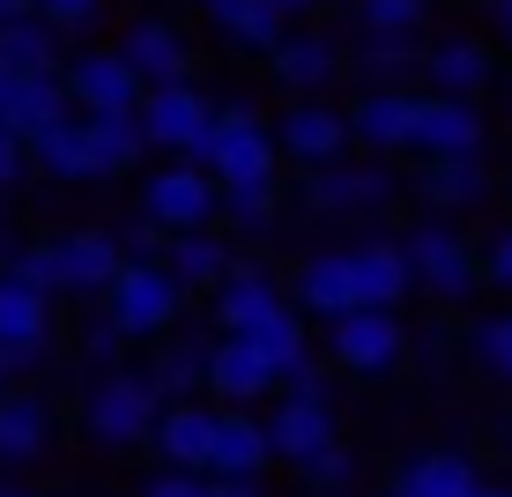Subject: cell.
Here are the masks:
<instances>
[{"instance_id":"obj_1","label":"cell","mask_w":512,"mask_h":497,"mask_svg":"<svg viewBox=\"0 0 512 497\" xmlns=\"http://www.w3.org/2000/svg\"><path fill=\"white\" fill-rule=\"evenodd\" d=\"M186 164H201L216 186H275L282 149H275L268 119H260L253 104H223V112L208 119V134L193 141V156H186Z\"/></svg>"},{"instance_id":"obj_2","label":"cell","mask_w":512,"mask_h":497,"mask_svg":"<svg viewBox=\"0 0 512 497\" xmlns=\"http://www.w3.org/2000/svg\"><path fill=\"white\" fill-rule=\"evenodd\" d=\"M401 260H409L416 290H431L438 305H468V297L483 290V253L461 238L453 216H423L409 238H401Z\"/></svg>"},{"instance_id":"obj_3","label":"cell","mask_w":512,"mask_h":497,"mask_svg":"<svg viewBox=\"0 0 512 497\" xmlns=\"http://www.w3.org/2000/svg\"><path fill=\"white\" fill-rule=\"evenodd\" d=\"M179 312H186V290L171 282L164 260H127L119 282L104 290V319H112L127 342H164V334L179 327Z\"/></svg>"},{"instance_id":"obj_4","label":"cell","mask_w":512,"mask_h":497,"mask_svg":"<svg viewBox=\"0 0 512 497\" xmlns=\"http://www.w3.org/2000/svg\"><path fill=\"white\" fill-rule=\"evenodd\" d=\"M82 431L97 438V446H149L156 431V394L141 371H97L90 394H82Z\"/></svg>"},{"instance_id":"obj_5","label":"cell","mask_w":512,"mask_h":497,"mask_svg":"<svg viewBox=\"0 0 512 497\" xmlns=\"http://www.w3.org/2000/svg\"><path fill=\"white\" fill-rule=\"evenodd\" d=\"M216 208H223V186L208 179L201 164H186V156L164 164V171H149V186H141V216L164 223L171 238H179V230H208Z\"/></svg>"},{"instance_id":"obj_6","label":"cell","mask_w":512,"mask_h":497,"mask_svg":"<svg viewBox=\"0 0 512 497\" xmlns=\"http://www.w3.org/2000/svg\"><path fill=\"white\" fill-rule=\"evenodd\" d=\"M60 82H67V104H75L82 119H134L141 112V82H134V67L119 60V45L112 52H75V60L60 67Z\"/></svg>"},{"instance_id":"obj_7","label":"cell","mask_w":512,"mask_h":497,"mask_svg":"<svg viewBox=\"0 0 512 497\" xmlns=\"http://www.w3.org/2000/svg\"><path fill=\"white\" fill-rule=\"evenodd\" d=\"M327 357L342 371H357V379H379V371H394L409 357V327L394 312H342V319H327Z\"/></svg>"},{"instance_id":"obj_8","label":"cell","mask_w":512,"mask_h":497,"mask_svg":"<svg viewBox=\"0 0 512 497\" xmlns=\"http://www.w3.org/2000/svg\"><path fill=\"white\" fill-rule=\"evenodd\" d=\"M208 119H216V104H208L193 82H171V90H141V112H134V127L149 149H164V156H193V141L208 134Z\"/></svg>"},{"instance_id":"obj_9","label":"cell","mask_w":512,"mask_h":497,"mask_svg":"<svg viewBox=\"0 0 512 497\" xmlns=\"http://www.w3.org/2000/svg\"><path fill=\"white\" fill-rule=\"evenodd\" d=\"M394 201V171L386 164H320L305 179V208L312 216H372Z\"/></svg>"},{"instance_id":"obj_10","label":"cell","mask_w":512,"mask_h":497,"mask_svg":"<svg viewBox=\"0 0 512 497\" xmlns=\"http://www.w3.org/2000/svg\"><path fill=\"white\" fill-rule=\"evenodd\" d=\"M119 60L134 67L141 90H171V82L193 75V52H186V30L164 23V15H149V23H134L127 38H119Z\"/></svg>"},{"instance_id":"obj_11","label":"cell","mask_w":512,"mask_h":497,"mask_svg":"<svg viewBox=\"0 0 512 497\" xmlns=\"http://www.w3.org/2000/svg\"><path fill=\"white\" fill-rule=\"evenodd\" d=\"M275 149L297 156V164H312V171H320V164H342V149H349V112H342V104H320V97L290 104V112H282Z\"/></svg>"},{"instance_id":"obj_12","label":"cell","mask_w":512,"mask_h":497,"mask_svg":"<svg viewBox=\"0 0 512 497\" xmlns=\"http://www.w3.org/2000/svg\"><path fill=\"white\" fill-rule=\"evenodd\" d=\"M416 112H423V90H364L349 104V141L394 156V149H416Z\"/></svg>"},{"instance_id":"obj_13","label":"cell","mask_w":512,"mask_h":497,"mask_svg":"<svg viewBox=\"0 0 512 497\" xmlns=\"http://www.w3.org/2000/svg\"><path fill=\"white\" fill-rule=\"evenodd\" d=\"M52 446V401L38 386H0V468H30Z\"/></svg>"},{"instance_id":"obj_14","label":"cell","mask_w":512,"mask_h":497,"mask_svg":"<svg viewBox=\"0 0 512 497\" xmlns=\"http://www.w3.org/2000/svg\"><path fill=\"white\" fill-rule=\"evenodd\" d=\"M149 446L164 453V468L201 475V468H208V446H216V408H208V401H171V408H156Z\"/></svg>"},{"instance_id":"obj_15","label":"cell","mask_w":512,"mask_h":497,"mask_svg":"<svg viewBox=\"0 0 512 497\" xmlns=\"http://www.w3.org/2000/svg\"><path fill=\"white\" fill-rule=\"evenodd\" d=\"M260 431H268V453L312 460L320 446H334V408H327V394H282L275 416H260Z\"/></svg>"},{"instance_id":"obj_16","label":"cell","mask_w":512,"mask_h":497,"mask_svg":"<svg viewBox=\"0 0 512 497\" xmlns=\"http://www.w3.org/2000/svg\"><path fill=\"white\" fill-rule=\"evenodd\" d=\"M208 349H216V334H164V349L149 357V394L156 408H171V401H193L208 386Z\"/></svg>"},{"instance_id":"obj_17","label":"cell","mask_w":512,"mask_h":497,"mask_svg":"<svg viewBox=\"0 0 512 497\" xmlns=\"http://www.w3.org/2000/svg\"><path fill=\"white\" fill-rule=\"evenodd\" d=\"M416 156H483V112L461 97H431L423 90V112H416Z\"/></svg>"},{"instance_id":"obj_18","label":"cell","mask_w":512,"mask_h":497,"mask_svg":"<svg viewBox=\"0 0 512 497\" xmlns=\"http://www.w3.org/2000/svg\"><path fill=\"white\" fill-rule=\"evenodd\" d=\"M490 171H483V156H431V164L416 171V193L431 201V216H468V208H483L490 201Z\"/></svg>"},{"instance_id":"obj_19","label":"cell","mask_w":512,"mask_h":497,"mask_svg":"<svg viewBox=\"0 0 512 497\" xmlns=\"http://www.w3.org/2000/svg\"><path fill=\"white\" fill-rule=\"evenodd\" d=\"M268 431H260V416H245V408H216V446H208V475H223V483H260V468H268Z\"/></svg>"},{"instance_id":"obj_20","label":"cell","mask_w":512,"mask_h":497,"mask_svg":"<svg viewBox=\"0 0 512 497\" xmlns=\"http://www.w3.org/2000/svg\"><path fill=\"white\" fill-rule=\"evenodd\" d=\"M290 290H297V305L320 312V319L364 312V290H357V260H349V245H342V253H312L305 268H297Z\"/></svg>"},{"instance_id":"obj_21","label":"cell","mask_w":512,"mask_h":497,"mask_svg":"<svg viewBox=\"0 0 512 497\" xmlns=\"http://www.w3.org/2000/svg\"><path fill=\"white\" fill-rule=\"evenodd\" d=\"M423 82H431V97L475 104V97L490 90V45H475V38H438V45H423Z\"/></svg>"},{"instance_id":"obj_22","label":"cell","mask_w":512,"mask_h":497,"mask_svg":"<svg viewBox=\"0 0 512 497\" xmlns=\"http://www.w3.org/2000/svg\"><path fill=\"white\" fill-rule=\"evenodd\" d=\"M268 312H282V282L268 268H238L216 282V334H253Z\"/></svg>"},{"instance_id":"obj_23","label":"cell","mask_w":512,"mask_h":497,"mask_svg":"<svg viewBox=\"0 0 512 497\" xmlns=\"http://www.w3.org/2000/svg\"><path fill=\"white\" fill-rule=\"evenodd\" d=\"M268 67H275V82L282 90H297V97H312V90H327L334 75H342V45L320 38V30H282V45L268 52Z\"/></svg>"},{"instance_id":"obj_24","label":"cell","mask_w":512,"mask_h":497,"mask_svg":"<svg viewBox=\"0 0 512 497\" xmlns=\"http://www.w3.org/2000/svg\"><path fill=\"white\" fill-rule=\"evenodd\" d=\"M208 394H216L223 408H245V401H268L275 394V371L253 357L245 342H231V334H216V349H208Z\"/></svg>"},{"instance_id":"obj_25","label":"cell","mask_w":512,"mask_h":497,"mask_svg":"<svg viewBox=\"0 0 512 497\" xmlns=\"http://www.w3.org/2000/svg\"><path fill=\"white\" fill-rule=\"evenodd\" d=\"M349 260H357L364 312H394L401 297L416 290V275H409V260H401V245H394V238H364V245H349Z\"/></svg>"},{"instance_id":"obj_26","label":"cell","mask_w":512,"mask_h":497,"mask_svg":"<svg viewBox=\"0 0 512 497\" xmlns=\"http://www.w3.org/2000/svg\"><path fill=\"white\" fill-rule=\"evenodd\" d=\"M38 342H52V297L0 268V349H38Z\"/></svg>"},{"instance_id":"obj_27","label":"cell","mask_w":512,"mask_h":497,"mask_svg":"<svg viewBox=\"0 0 512 497\" xmlns=\"http://www.w3.org/2000/svg\"><path fill=\"white\" fill-rule=\"evenodd\" d=\"M164 268H171V282H179V290H216L238 260H231V245H223L216 230H179V238L164 245Z\"/></svg>"},{"instance_id":"obj_28","label":"cell","mask_w":512,"mask_h":497,"mask_svg":"<svg viewBox=\"0 0 512 497\" xmlns=\"http://www.w3.org/2000/svg\"><path fill=\"white\" fill-rule=\"evenodd\" d=\"M0 67L8 75H60V30L45 15H8L0 23Z\"/></svg>"},{"instance_id":"obj_29","label":"cell","mask_w":512,"mask_h":497,"mask_svg":"<svg viewBox=\"0 0 512 497\" xmlns=\"http://www.w3.org/2000/svg\"><path fill=\"white\" fill-rule=\"evenodd\" d=\"M475 483H483V475H475L468 453H423L394 475L386 497H475Z\"/></svg>"},{"instance_id":"obj_30","label":"cell","mask_w":512,"mask_h":497,"mask_svg":"<svg viewBox=\"0 0 512 497\" xmlns=\"http://www.w3.org/2000/svg\"><path fill=\"white\" fill-rule=\"evenodd\" d=\"M349 67H357L372 90H409V75H423V45L372 30V38H364V52H349Z\"/></svg>"},{"instance_id":"obj_31","label":"cell","mask_w":512,"mask_h":497,"mask_svg":"<svg viewBox=\"0 0 512 497\" xmlns=\"http://www.w3.org/2000/svg\"><path fill=\"white\" fill-rule=\"evenodd\" d=\"M30 164L52 171V179H97V164H90V134H82V112H67L60 127L30 134Z\"/></svg>"},{"instance_id":"obj_32","label":"cell","mask_w":512,"mask_h":497,"mask_svg":"<svg viewBox=\"0 0 512 497\" xmlns=\"http://www.w3.org/2000/svg\"><path fill=\"white\" fill-rule=\"evenodd\" d=\"M231 342H245V349H253V357L275 371V386H282V371H290V364H305V357H312V349H305V319H297L290 305H282V312H268L253 334H231Z\"/></svg>"},{"instance_id":"obj_33","label":"cell","mask_w":512,"mask_h":497,"mask_svg":"<svg viewBox=\"0 0 512 497\" xmlns=\"http://www.w3.org/2000/svg\"><path fill=\"white\" fill-rule=\"evenodd\" d=\"M201 15L216 30H231L238 45H253V52H275L282 45V15L268 8V0H201Z\"/></svg>"},{"instance_id":"obj_34","label":"cell","mask_w":512,"mask_h":497,"mask_svg":"<svg viewBox=\"0 0 512 497\" xmlns=\"http://www.w3.org/2000/svg\"><path fill=\"white\" fill-rule=\"evenodd\" d=\"M82 134H90V164H97V179H119V171H134L141 164V127L134 119H82Z\"/></svg>"},{"instance_id":"obj_35","label":"cell","mask_w":512,"mask_h":497,"mask_svg":"<svg viewBox=\"0 0 512 497\" xmlns=\"http://www.w3.org/2000/svg\"><path fill=\"white\" fill-rule=\"evenodd\" d=\"M231 230H275V216H282V193L275 186H223V208H216Z\"/></svg>"},{"instance_id":"obj_36","label":"cell","mask_w":512,"mask_h":497,"mask_svg":"<svg viewBox=\"0 0 512 497\" xmlns=\"http://www.w3.org/2000/svg\"><path fill=\"white\" fill-rule=\"evenodd\" d=\"M297 475H305V483L320 490V497H349V490H357V453L334 438V446H320L312 460H297Z\"/></svg>"},{"instance_id":"obj_37","label":"cell","mask_w":512,"mask_h":497,"mask_svg":"<svg viewBox=\"0 0 512 497\" xmlns=\"http://www.w3.org/2000/svg\"><path fill=\"white\" fill-rule=\"evenodd\" d=\"M468 349H475V364H483L490 379H505V386H512V312L483 319V327L468 334Z\"/></svg>"},{"instance_id":"obj_38","label":"cell","mask_w":512,"mask_h":497,"mask_svg":"<svg viewBox=\"0 0 512 497\" xmlns=\"http://www.w3.org/2000/svg\"><path fill=\"white\" fill-rule=\"evenodd\" d=\"M364 30H386V38H416L423 23V0H357Z\"/></svg>"},{"instance_id":"obj_39","label":"cell","mask_w":512,"mask_h":497,"mask_svg":"<svg viewBox=\"0 0 512 497\" xmlns=\"http://www.w3.org/2000/svg\"><path fill=\"white\" fill-rule=\"evenodd\" d=\"M119 238V260H164V245H171V230L164 223H149V216H127L112 230Z\"/></svg>"},{"instance_id":"obj_40","label":"cell","mask_w":512,"mask_h":497,"mask_svg":"<svg viewBox=\"0 0 512 497\" xmlns=\"http://www.w3.org/2000/svg\"><path fill=\"white\" fill-rule=\"evenodd\" d=\"M38 15H45L52 30H60V38H67V30H90V23H97V15H104V0H38Z\"/></svg>"},{"instance_id":"obj_41","label":"cell","mask_w":512,"mask_h":497,"mask_svg":"<svg viewBox=\"0 0 512 497\" xmlns=\"http://www.w3.org/2000/svg\"><path fill=\"white\" fill-rule=\"evenodd\" d=\"M119 342H127V334H119L112 319H97V327L82 334V349H90V364H97V371H119Z\"/></svg>"},{"instance_id":"obj_42","label":"cell","mask_w":512,"mask_h":497,"mask_svg":"<svg viewBox=\"0 0 512 497\" xmlns=\"http://www.w3.org/2000/svg\"><path fill=\"white\" fill-rule=\"evenodd\" d=\"M483 282H490V290H512V230H498V238H490V253H483Z\"/></svg>"},{"instance_id":"obj_43","label":"cell","mask_w":512,"mask_h":497,"mask_svg":"<svg viewBox=\"0 0 512 497\" xmlns=\"http://www.w3.org/2000/svg\"><path fill=\"white\" fill-rule=\"evenodd\" d=\"M141 497H208V475H179V468H164Z\"/></svg>"},{"instance_id":"obj_44","label":"cell","mask_w":512,"mask_h":497,"mask_svg":"<svg viewBox=\"0 0 512 497\" xmlns=\"http://www.w3.org/2000/svg\"><path fill=\"white\" fill-rule=\"evenodd\" d=\"M23 171H30V149H23V141H15L8 127H0V193H8L15 179H23Z\"/></svg>"},{"instance_id":"obj_45","label":"cell","mask_w":512,"mask_h":497,"mask_svg":"<svg viewBox=\"0 0 512 497\" xmlns=\"http://www.w3.org/2000/svg\"><path fill=\"white\" fill-rule=\"evenodd\" d=\"M208 497H260V483H223V475H208Z\"/></svg>"},{"instance_id":"obj_46","label":"cell","mask_w":512,"mask_h":497,"mask_svg":"<svg viewBox=\"0 0 512 497\" xmlns=\"http://www.w3.org/2000/svg\"><path fill=\"white\" fill-rule=\"evenodd\" d=\"M0 497H45V490H30V483H15V475H0Z\"/></svg>"},{"instance_id":"obj_47","label":"cell","mask_w":512,"mask_h":497,"mask_svg":"<svg viewBox=\"0 0 512 497\" xmlns=\"http://www.w3.org/2000/svg\"><path fill=\"white\" fill-rule=\"evenodd\" d=\"M8 15H38V0H0V23H8Z\"/></svg>"},{"instance_id":"obj_48","label":"cell","mask_w":512,"mask_h":497,"mask_svg":"<svg viewBox=\"0 0 512 497\" xmlns=\"http://www.w3.org/2000/svg\"><path fill=\"white\" fill-rule=\"evenodd\" d=\"M275 15H305V8H320V0H268Z\"/></svg>"},{"instance_id":"obj_49","label":"cell","mask_w":512,"mask_h":497,"mask_svg":"<svg viewBox=\"0 0 512 497\" xmlns=\"http://www.w3.org/2000/svg\"><path fill=\"white\" fill-rule=\"evenodd\" d=\"M8 97H15V75H8V67H0V112H8Z\"/></svg>"},{"instance_id":"obj_50","label":"cell","mask_w":512,"mask_h":497,"mask_svg":"<svg viewBox=\"0 0 512 497\" xmlns=\"http://www.w3.org/2000/svg\"><path fill=\"white\" fill-rule=\"evenodd\" d=\"M490 8H498V23H505V30H512V0H490Z\"/></svg>"},{"instance_id":"obj_51","label":"cell","mask_w":512,"mask_h":497,"mask_svg":"<svg viewBox=\"0 0 512 497\" xmlns=\"http://www.w3.org/2000/svg\"><path fill=\"white\" fill-rule=\"evenodd\" d=\"M475 497H512V490H498V483H475Z\"/></svg>"},{"instance_id":"obj_52","label":"cell","mask_w":512,"mask_h":497,"mask_svg":"<svg viewBox=\"0 0 512 497\" xmlns=\"http://www.w3.org/2000/svg\"><path fill=\"white\" fill-rule=\"evenodd\" d=\"M505 38H512V30H505Z\"/></svg>"},{"instance_id":"obj_53","label":"cell","mask_w":512,"mask_h":497,"mask_svg":"<svg viewBox=\"0 0 512 497\" xmlns=\"http://www.w3.org/2000/svg\"><path fill=\"white\" fill-rule=\"evenodd\" d=\"M0 386H8V379H0Z\"/></svg>"}]
</instances>
